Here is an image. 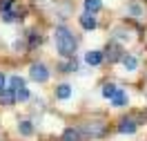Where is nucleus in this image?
I'll return each mask as SVG.
<instances>
[{
    "label": "nucleus",
    "instance_id": "nucleus-20",
    "mask_svg": "<svg viewBox=\"0 0 147 141\" xmlns=\"http://www.w3.org/2000/svg\"><path fill=\"white\" fill-rule=\"evenodd\" d=\"M0 18L5 20V22H11V20L16 18V14L13 11H0Z\"/></svg>",
    "mask_w": 147,
    "mask_h": 141
},
{
    "label": "nucleus",
    "instance_id": "nucleus-9",
    "mask_svg": "<svg viewBox=\"0 0 147 141\" xmlns=\"http://www.w3.org/2000/svg\"><path fill=\"white\" fill-rule=\"evenodd\" d=\"M69 96H71V85L63 83V85H58V87H56V99L65 101V99H69Z\"/></svg>",
    "mask_w": 147,
    "mask_h": 141
},
{
    "label": "nucleus",
    "instance_id": "nucleus-22",
    "mask_svg": "<svg viewBox=\"0 0 147 141\" xmlns=\"http://www.w3.org/2000/svg\"><path fill=\"white\" fill-rule=\"evenodd\" d=\"M5 83H7V78H5V74H2V72H0V92H2V90H5Z\"/></svg>",
    "mask_w": 147,
    "mask_h": 141
},
{
    "label": "nucleus",
    "instance_id": "nucleus-3",
    "mask_svg": "<svg viewBox=\"0 0 147 141\" xmlns=\"http://www.w3.org/2000/svg\"><path fill=\"white\" fill-rule=\"evenodd\" d=\"M105 58H107L109 63L123 61V49H120V45H116V43H107V47H105Z\"/></svg>",
    "mask_w": 147,
    "mask_h": 141
},
{
    "label": "nucleus",
    "instance_id": "nucleus-14",
    "mask_svg": "<svg viewBox=\"0 0 147 141\" xmlns=\"http://www.w3.org/2000/svg\"><path fill=\"white\" fill-rule=\"evenodd\" d=\"M18 130H20V134L29 137V134L34 132V125H31V121H20V123H18Z\"/></svg>",
    "mask_w": 147,
    "mask_h": 141
},
{
    "label": "nucleus",
    "instance_id": "nucleus-18",
    "mask_svg": "<svg viewBox=\"0 0 147 141\" xmlns=\"http://www.w3.org/2000/svg\"><path fill=\"white\" fill-rule=\"evenodd\" d=\"M40 40H42V38L38 36V34H34V31L29 34V47H36V45H40Z\"/></svg>",
    "mask_w": 147,
    "mask_h": 141
},
{
    "label": "nucleus",
    "instance_id": "nucleus-2",
    "mask_svg": "<svg viewBox=\"0 0 147 141\" xmlns=\"http://www.w3.org/2000/svg\"><path fill=\"white\" fill-rule=\"evenodd\" d=\"M29 76H31L36 83H45L47 78H49V69H47L42 63H34V65L29 67Z\"/></svg>",
    "mask_w": 147,
    "mask_h": 141
},
{
    "label": "nucleus",
    "instance_id": "nucleus-16",
    "mask_svg": "<svg viewBox=\"0 0 147 141\" xmlns=\"http://www.w3.org/2000/svg\"><path fill=\"white\" fill-rule=\"evenodd\" d=\"M123 65H125V69H136V65H138V61L134 56H123Z\"/></svg>",
    "mask_w": 147,
    "mask_h": 141
},
{
    "label": "nucleus",
    "instance_id": "nucleus-19",
    "mask_svg": "<svg viewBox=\"0 0 147 141\" xmlns=\"http://www.w3.org/2000/svg\"><path fill=\"white\" fill-rule=\"evenodd\" d=\"M16 99H18V101H27V99H29V90H27V87L18 90V92H16Z\"/></svg>",
    "mask_w": 147,
    "mask_h": 141
},
{
    "label": "nucleus",
    "instance_id": "nucleus-21",
    "mask_svg": "<svg viewBox=\"0 0 147 141\" xmlns=\"http://www.w3.org/2000/svg\"><path fill=\"white\" fill-rule=\"evenodd\" d=\"M11 2H13V0H0V11H9Z\"/></svg>",
    "mask_w": 147,
    "mask_h": 141
},
{
    "label": "nucleus",
    "instance_id": "nucleus-12",
    "mask_svg": "<svg viewBox=\"0 0 147 141\" xmlns=\"http://www.w3.org/2000/svg\"><path fill=\"white\" fill-rule=\"evenodd\" d=\"M116 94H118V87H116L114 83H107L105 87H102V96H105V99H114Z\"/></svg>",
    "mask_w": 147,
    "mask_h": 141
},
{
    "label": "nucleus",
    "instance_id": "nucleus-17",
    "mask_svg": "<svg viewBox=\"0 0 147 141\" xmlns=\"http://www.w3.org/2000/svg\"><path fill=\"white\" fill-rule=\"evenodd\" d=\"M74 69H78V63H76L74 58H69L67 63H63V65H60V72H74Z\"/></svg>",
    "mask_w": 147,
    "mask_h": 141
},
{
    "label": "nucleus",
    "instance_id": "nucleus-8",
    "mask_svg": "<svg viewBox=\"0 0 147 141\" xmlns=\"http://www.w3.org/2000/svg\"><path fill=\"white\" fill-rule=\"evenodd\" d=\"M16 101V92L9 90V87H5L2 92H0V105H11Z\"/></svg>",
    "mask_w": 147,
    "mask_h": 141
},
{
    "label": "nucleus",
    "instance_id": "nucleus-11",
    "mask_svg": "<svg viewBox=\"0 0 147 141\" xmlns=\"http://www.w3.org/2000/svg\"><path fill=\"white\" fill-rule=\"evenodd\" d=\"M22 87H25V78H22V76H11L9 78V90L18 92V90H22Z\"/></svg>",
    "mask_w": 147,
    "mask_h": 141
},
{
    "label": "nucleus",
    "instance_id": "nucleus-6",
    "mask_svg": "<svg viewBox=\"0 0 147 141\" xmlns=\"http://www.w3.org/2000/svg\"><path fill=\"white\" fill-rule=\"evenodd\" d=\"M80 27L87 29V31L96 29V18H94V14H87V11H85L83 16H80Z\"/></svg>",
    "mask_w": 147,
    "mask_h": 141
},
{
    "label": "nucleus",
    "instance_id": "nucleus-5",
    "mask_svg": "<svg viewBox=\"0 0 147 141\" xmlns=\"http://www.w3.org/2000/svg\"><path fill=\"white\" fill-rule=\"evenodd\" d=\"M102 58H105V54H102V52L92 49V52H87V54H85V63H87V65H100Z\"/></svg>",
    "mask_w": 147,
    "mask_h": 141
},
{
    "label": "nucleus",
    "instance_id": "nucleus-7",
    "mask_svg": "<svg viewBox=\"0 0 147 141\" xmlns=\"http://www.w3.org/2000/svg\"><path fill=\"white\" fill-rule=\"evenodd\" d=\"M118 132H123V134H134V132H136V123L131 121V119H123V121L118 123Z\"/></svg>",
    "mask_w": 147,
    "mask_h": 141
},
{
    "label": "nucleus",
    "instance_id": "nucleus-10",
    "mask_svg": "<svg viewBox=\"0 0 147 141\" xmlns=\"http://www.w3.org/2000/svg\"><path fill=\"white\" fill-rule=\"evenodd\" d=\"M102 2L100 0H85V11L87 14H96V11H100Z\"/></svg>",
    "mask_w": 147,
    "mask_h": 141
},
{
    "label": "nucleus",
    "instance_id": "nucleus-4",
    "mask_svg": "<svg viewBox=\"0 0 147 141\" xmlns=\"http://www.w3.org/2000/svg\"><path fill=\"white\" fill-rule=\"evenodd\" d=\"M85 132L89 137H102L105 134V123H98V121H89L85 125Z\"/></svg>",
    "mask_w": 147,
    "mask_h": 141
},
{
    "label": "nucleus",
    "instance_id": "nucleus-1",
    "mask_svg": "<svg viewBox=\"0 0 147 141\" xmlns=\"http://www.w3.org/2000/svg\"><path fill=\"white\" fill-rule=\"evenodd\" d=\"M54 38H56V49H58V54L65 58H74L76 54V38L69 29L65 27H56L54 31Z\"/></svg>",
    "mask_w": 147,
    "mask_h": 141
},
{
    "label": "nucleus",
    "instance_id": "nucleus-13",
    "mask_svg": "<svg viewBox=\"0 0 147 141\" xmlns=\"http://www.w3.org/2000/svg\"><path fill=\"white\" fill-rule=\"evenodd\" d=\"M111 103L116 105V108H123V105L127 103V94L123 92V90H118V94H116V96L111 99Z\"/></svg>",
    "mask_w": 147,
    "mask_h": 141
},
{
    "label": "nucleus",
    "instance_id": "nucleus-15",
    "mask_svg": "<svg viewBox=\"0 0 147 141\" xmlns=\"http://www.w3.org/2000/svg\"><path fill=\"white\" fill-rule=\"evenodd\" d=\"M63 141H78V130L67 128V130L63 132Z\"/></svg>",
    "mask_w": 147,
    "mask_h": 141
}]
</instances>
